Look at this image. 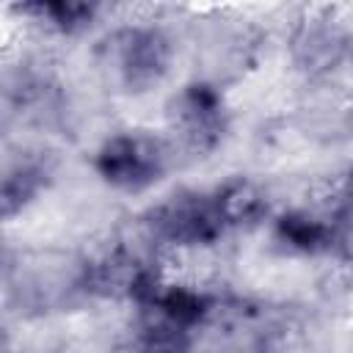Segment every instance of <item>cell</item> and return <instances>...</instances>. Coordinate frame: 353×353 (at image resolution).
I'll use <instances>...</instances> for the list:
<instances>
[{"mask_svg": "<svg viewBox=\"0 0 353 353\" xmlns=\"http://www.w3.org/2000/svg\"><path fill=\"white\" fill-rule=\"evenodd\" d=\"M176 58L171 33L146 19L121 22L105 30L94 47V63L102 83L121 97H143L160 88Z\"/></svg>", "mask_w": 353, "mask_h": 353, "instance_id": "obj_1", "label": "cell"}, {"mask_svg": "<svg viewBox=\"0 0 353 353\" xmlns=\"http://www.w3.org/2000/svg\"><path fill=\"white\" fill-rule=\"evenodd\" d=\"M221 314V298L182 281H165L135 309L121 353H193L199 334Z\"/></svg>", "mask_w": 353, "mask_h": 353, "instance_id": "obj_2", "label": "cell"}, {"mask_svg": "<svg viewBox=\"0 0 353 353\" xmlns=\"http://www.w3.org/2000/svg\"><path fill=\"white\" fill-rule=\"evenodd\" d=\"M141 229L149 245L168 251H207L234 234L218 185L171 190L143 210Z\"/></svg>", "mask_w": 353, "mask_h": 353, "instance_id": "obj_3", "label": "cell"}, {"mask_svg": "<svg viewBox=\"0 0 353 353\" xmlns=\"http://www.w3.org/2000/svg\"><path fill=\"white\" fill-rule=\"evenodd\" d=\"M6 298L25 317L63 312L85 301L83 256L61 251H19L6 256Z\"/></svg>", "mask_w": 353, "mask_h": 353, "instance_id": "obj_4", "label": "cell"}, {"mask_svg": "<svg viewBox=\"0 0 353 353\" xmlns=\"http://www.w3.org/2000/svg\"><path fill=\"white\" fill-rule=\"evenodd\" d=\"M174 157L176 154L165 135H154L143 127H127L97 143L91 168L105 188L124 196H141L168 176Z\"/></svg>", "mask_w": 353, "mask_h": 353, "instance_id": "obj_5", "label": "cell"}, {"mask_svg": "<svg viewBox=\"0 0 353 353\" xmlns=\"http://www.w3.org/2000/svg\"><path fill=\"white\" fill-rule=\"evenodd\" d=\"M232 130V108L215 80L196 77L179 85L165 105V141L174 154L204 160L215 154Z\"/></svg>", "mask_w": 353, "mask_h": 353, "instance_id": "obj_6", "label": "cell"}, {"mask_svg": "<svg viewBox=\"0 0 353 353\" xmlns=\"http://www.w3.org/2000/svg\"><path fill=\"white\" fill-rule=\"evenodd\" d=\"M165 284L154 259V245H132L130 240H113L99 251L83 256V292L85 301H108L143 306Z\"/></svg>", "mask_w": 353, "mask_h": 353, "instance_id": "obj_7", "label": "cell"}, {"mask_svg": "<svg viewBox=\"0 0 353 353\" xmlns=\"http://www.w3.org/2000/svg\"><path fill=\"white\" fill-rule=\"evenodd\" d=\"M287 61L306 85L336 83L353 61V28L334 8L301 14L287 33Z\"/></svg>", "mask_w": 353, "mask_h": 353, "instance_id": "obj_8", "label": "cell"}, {"mask_svg": "<svg viewBox=\"0 0 353 353\" xmlns=\"http://www.w3.org/2000/svg\"><path fill=\"white\" fill-rule=\"evenodd\" d=\"M3 105L8 121L36 132H61L69 127L72 102L66 85L41 63L25 61L6 74Z\"/></svg>", "mask_w": 353, "mask_h": 353, "instance_id": "obj_9", "label": "cell"}, {"mask_svg": "<svg viewBox=\"0 0 353 353\" xmlns=\"http://www.w3.org/2000/svg\"><path fill=\"white\" fill-rule=\"evenodd\" d=\"M55 174H58V160L50 149L33 143H19L17 149H8L0 174L3 218L14 221L25 215L52 188Z\"/></svg>", "mask_w": 353, "mask_h": 353, "instance_id": "obj_10", "label": "cell"}, {"mask_svg": "<svg viewBox=\"0 0 353 353\" xmlns=\"http://www.w3.org/2000/svg\"><path fill=\"white\" fill-rule=\"evenodd\" d=\"M273 245L287 256H334L336 215L334 210L287 207L268 221Z\"/></svg>", "mask_w": 353, "mask_h": 353, "instance_id": "obj_11", "label": "cell"}, {"mask_svg": "<svg viewBox=\"0 0 353 353\" xmlns=\"http://www.w3.org/2000/svg\"><path fill=\"white\" fill-rule=\"evenodd\" d=\"M301 130L320 143H342L353 138V94L339 80L306 85V99L298 105Z\"/></svg>", "mask_w": 353, "mask_h": 353, "instance_id": "obj_12", "label": "cell"}, {"mask_svg": "<svg viewBox=\"0 0 353 353\" xmlns=\"http://www.w3.org/2000/svg\"><path fill=\"white\" fill-rule=\"evenodd\" d=\"M215 353H287L281 323L256 306H229Z\"/></svg>", "mask_w": 353, "mask_h": 353, "instance_id": "obj_13", "label": "cell"}, {"mask_svg": "<svg viewBox=\"0 0 353 353\" xmlns=\"http://www.w3.org/2000/svg\"><path fill=\"white\" fill-rule=\"evenodd\" d=\"M17 11L28 17L47 36L74 39L94 28L102 8L97 3H77V0H36L17 6Z\"/></svg>", "mask_w": 353, "mask_h": 353, "instance_id": "obj_14", "label": "cell"}, {"mask_svg": "<svg viewBox=\"0 0 353 353\" xmlns=\"http://www.w3.org/2000/svg\"><path fill=\"white\" fill-rule=\"evenodd\" d=\"M339 218L345 221H353V165L345 171L342 182H339V190H336V201L331 207Z\"/></svg>", "mask_w": 353, "mask_h": 353, "instance_id": "obj_15", "label": "cell"}]
</instances>
